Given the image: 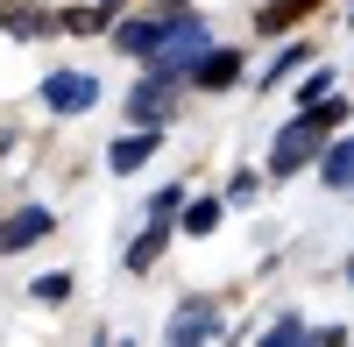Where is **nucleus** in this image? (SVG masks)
<instances>
[{"mask_svg": "<svg viewBox=\"0 0 354 347\" xmlns=\"http://www.w3.org/2000/svg\"><path fill=\"white\" fill-rule=\"evenodd\" d=\"M106 15H113V8H71L64 28H78V36H85V28H106Z\"/></svg>", "mask_w": 354, "mask_h": 347, "instance_id": "dca6fc26", "label": "nucleus"}, {"mask_svg": "<svg viewBox=\"0 0 354 347\" xmlns=\"http://www.w3.org/2000/svg\"><path fill=\"white\" fill-rule=\"evenodd\" d=\"M149 156H156V128H142V135H128V142H113V149H106L113 170H142Z\"/></svg>", "mask_w": 354, "mask_h": 347, "instance_id": "0eeeda50", "label": "nucleus"}, {"mask_svg": "<svg viewBox=\"0 0 354 347\" xmlns=\"http://www.w3.org/2000/svg\"><path fill=\"white\" fill-rule=\"evenodd\" d=\"M185 227H192V234H213V227H220V198H198V206H185Z\"/></svg>", "mask_w": 354, "mask_h": 347, "instance_id": "9b49d317", "label": "nucleus"}, {"mask_svg": "<svg viewBox=\"0 0 354 347\" xmlns=\"http://www.w3.org/2000/svg\"><path fill=\"white\" fill-rule=\"evenodd\" d=\"M234 78H241L234 50H198V85H234Z\"/></svg>", "mask_w": 354, "mask_h": 347, "instance_id": "6e6552de", "label": "nucleus"}, {"mask_svg": "<svg viewBox=\"0 0 354 347\" xmlns=\"http://www.w3.org/2000/svg\"><path fill=\"white\" fill-rule=\"evenodd\" d=\"M93 100H100V85H93V78H78V71L43 78V106H50V113H85Z\"/></svg>", "mask_w": 354, "mask_h": 347, "instance_id": "20e7f679", "label": "nucleus"}, {"mask_svg": "<svg viewBox=\"0 0 354 347\" xmlns=\"http://www.w3.org/2000/svg\"><path fill=\"white\" fill-rule=\"evenodd\" d=\"M8 28H15V36H36V28H50V21L28 15V8H8Z\"/></svg>", "mask_w": 354, "mask_h": 347, "instance_id": "a211bd4d", "label": "nucleus"}, {"mask_svg": "<svg viewBox=\"0 0 354 347\" xmlns=\"http://www.w3.org/2000/svg\"><path fill=\"white\" fill-rule=\"evenodd\" d=\"M262 347H305V326H298V319H277Z\"/></svg>", "mask_w": 354, "mask_h": 347, "instance_id": "2eb2a0df", "label": "nucleus"}, {"mask_svg": "<svg viewBox=\"0 0 354 347\" xmlns=\"http://www.w3.org/2000/svg\"><path fill=\"white\" fill-rule=\"evenodd\" d=\"M156 28H163V21H128V28H121V50H128V57H149Z\"/></svg>", "mask_w": 354, "mask_h": 347, "instance_id": "9d476101", "label": "nucleus"}, {"mask_svg": "<svg viewBox=\"0 0 354 347\" xmlns=\"http://www.w3.org/2000/svg\"><path fill=\"white\" fill-rule=\"evenodd\" d=\"M326 185L354 191V142H333V149H326Z\"/></svg>", "mask_w": 354, "mask_h": 347, "instance_id": "1a4fd4ad", "label": "nucleus"}, {"mask_svg": "<svg viewBox=\"0 0 354 347\" xmlns=\"http://www.w3.org/2000/svg\"><path fill=\"white\" fill-rule=\"evenodd\" d=\"M36 298H43V305H64V298H71V276H64V270L36 276Z\"/></svg>", "mask_w": 354, "mask_h": 347, "instance_id": "4468645a", "label": "nucleus"}, {"mask_svg": "<svg viewBox=\"0 0 354 347\" xmlns=\"http://www.w3.org/2000/svg\"><path fill=\"white\" fill-rule=\"evenodd\" d=\"M156 255H163V227H149V234H142V241L128 248V270H149Z\"/></svg>", "mask_w": 354, "mask_h": 347, "instance_id": "f8f14e48", "label": "nucleus"}, {"mask_svg": "<svg viewBox=\"0 0 354 347\" xmlns=\"http://www.w3.org/2000/svg\"><path fill=\"white\" fill-rule=\"evenodd\" d=\"M305 8H319V0H277V8H262V28H283V21H298Z\"/></svg>", "mask_w": 354, "mask_h": 347, "instance_id": "ddd939ff", "label": "nucleus"}, {"mask_svg": "<svg viewBox=\"0 0 354 347\" xmlns=\"http://www.w3.org/2000/svg\"><path fill=\"white\" fill-rule=\"evenodd\" d=\"M50 227H57V220H50L43 206H21V213H15L8 227H0V248H28V241H43Z\"/></svg>", "mask_w": 354, "mask_h": 347, "instance_id": "423d86ee", "label": "nucleus"}, {"mask_svg": "<svg viewBox=\"0 0 354 347\" xmlns=\"http://www.w3.org/2000/svg\"><path fill=\"white\" fill-rule=\"evenodd\" d=\"M347 283H354V263H347Z\"/></svg>", "mask_w": 354, "mask_h": 347, "instance_id": "6ab92c4d", "label": "nucleus"}, {"mask_svg": "<svg viewBox=\"0 0 354 347\" xmlns=\"http://www.w3.org/2000/svg\"><path fill=\"white\" fill-rule=\"evenodd\" d=\"M305 57H312V50H290V57H277V64H270V71H262V85H277V78H290V71H298V64H305Z\"/></svg>", "mask_w": 354, "mask_h": 347, "instance_id": "f3484780", "label": "nucleus"}, {"mask_svg": "<svg viewBox=\"0 0 354 347\" xmlns=\"http://www.w3.org/2000/svg\"><path fill=\"white\" fill-rule=\"evenodd\" d=\"M340 121H347V106H340L333 93H326V100H312V106L298 113V121H290V128H283V135L270 142V170H277V178H290V170H305V163L319 156V142H326V135H333Z\"/></svg>", "mask_w": 354, "mask_h": 347, "instance_id": "f257e3e1", "label": "nucleus"}, {"mask_svg": "<svg viewBox=\"0 0 354 347\" xmlns=\"http://www.w3.org/2000/svg\"><path fill=\"white\" fill-rule=\"evenodd\" d=\"M198 50H205V21H192V15H170V21L156 28V43H149V64H156V71H185Z\"/></svg>", "mask_w": 354, "mask_h": 347, "instance_id": "f03ea898", "label": "nucleus"}, {"mask_svg": "<svg viewBox=\"0 0 354 347\" xmlns=\"http://www.w3.org/2000/svg\"><path fill=\"white\" fill-rule=\"evenodd\" d=\"M128 113H135L142 128H156L163 113H170V71H156V78H142V85H135V100H128Z\"/></svg>", "mask_w": 354, "mask_h": 347, "instance_id": "39448f33", "label": "nucleus"}, {"mask_svg": "<svg viewBox=\"0 0 354 347\" xmlns=\"http://www.w3.org/2000/svg\"><path fill=\"white\" fill-rule=\"evenodd\" d=\"M220 333V305L213 298H185L170 312V326H163V340H177V347H198V340H213Z\"/></svg>", "mask_w": 354, "mask_h": 347, "instance_id": "7ed1b4c3", "label": "nucleus"}]
</instances>
